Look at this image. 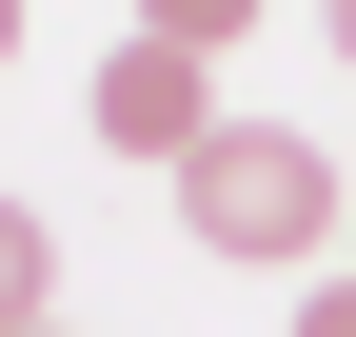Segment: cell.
Returning a JSON list of instances; mask_svg holds the SVG:
<instances>
[{"label":"cell","instance_id":"cell-1","mask_svg":"<svg viewBox=\"0 0 356 337\" xmlns=\"http://www.w3.org/2000/svg\"><path fill=\"white\" fill-rule=\"evenodd\" d=\"M178 238H198V258H317L337 238V159L277 139V119H218V139L178 159Z\"/></svg>","mask_w":356,"mask_h":337},{"label":"cell","instance_id":"cell-2","mask_svg":"<svg viewBox=\"0 0 356 337\" xmlns=\"http://www.w3.org/2000/svg\"><path fill=\"white\" fill-rule=\"evenodd\" d=\"M79 119H99V159H159V179H178V159L218 139V60H178V40H119V60L79 79Z\"/></svg>","mask_w":356,"mask_h":337},{"label":"cell","instance_id":"cell-3","mask_svg":"<svg viewBox=\"0 0 356 337\" xmlns=\"http://www.w3.org/2000/svg\"><path fill=\"white\" fill-rule=\"evenodd\" d=\"M20 318H60V238H40L20 198H0V337H20Z\"/></svg>","mask_w":356,"mask_h":337},{"label":"cell","instance_id":"cell-4","mask_svg":"<svg viewBox=\"0 0 356 337\" xmlns=\"http://www.w3.org/2000/svg\"><path fill=\"white\" fill-rule=\"evenodd\" d=\"M139 40H178V60H238V40H257V0H139Z\"/></svg>","mask_w":356,"mask_h":337},{"label":"cell","instance_id":"cell-5","mask_svg":"<svg viewBox=\"0 0 356 337\" xmlns=\"http://www.w3.org/2000/svg\"><path fill=\"white\" fill-rule=\"evenodd\" d=\"M297 337H356V278H317V298H297Z\"/></svg>","mask_w":356,"mask_h":337},{"label":"cell","instance_id":"cell-6","mask_svg":"<svg viewBox=\"0 0 356 337\" xmlns=\"http://www.w3.org/2000/svg\"><path fill=\"white\" fill-rule=\"evenodd\" d=\"M317 20H337V60H356V0H317Z\"/></svg>","mask_w":356,"mask_h":337},{"label":"cell","instance_id":"cell-7","mask_svg":"<svg viewBox=\"0 0 356 337\" xmlns=\"http://www.w3.org/2000/svg\"><path fill=\"white\" fill-rule=\"evenodd\" d=\"M0 60H20V0H0Z\"/></svg>","mask_w":356,"mask_h":337},{"label":"cell","instance_id":"cell-8","mask_svg":"<svg viewBox=\"0 0 356 337\" xmlns=\"http://www.w3.org/2000/svg\"><path fill=\"white\" fill-rule=\"evenodd\" d=\"M20 337H60V318H20Z\"/></svg>","mask_w":356,"mask_h":337},{"label":"cell","instance_id":"cell-9","mask_svg":"<svg viewBox=\"0 0 356 337\" xmlns=\"http://www.w3.org/2000/svg\"><path fill=\"white\" fill-rule=\"evenodd\" d=\"M337 278H356V258H337Z\"/></svg>","mask_w":356,"mask_h":337}]
</instances>
